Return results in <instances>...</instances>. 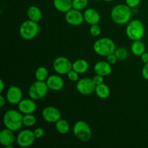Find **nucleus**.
<instances>
[{"mask_svg":"<svg viewBox=\"0 0 148 148\" xmlns=\"http://www.w3.org/2000/svg\"><path fill=\"white\" fill-rule=\"evenodd\" d=\"M132 10L126 4H119L114 6L111 11V18L117 25L127 24L131 20Z\"/></svg>","mask_w":148,"mask_h":148,"instance_id":"1","label":"nucleus"},{"mask_svg":"<svg viewBox=\"0 0 148 148\" xmlns=\"http://www.w3.org/2000/svg\"><path fill=\"white\" fill-rule=\"evenodd\" d=\"M3 124L12 131H19L23 126V114L19 110H8L3 116Z\"/></svg>","mask_w":148,"mask_h":148,"instance_id":"2","label":"nucleus"},{"mask_svg":"<svg viewBox=\"0 0 148 148\" xmlns=\"http://www.w3.org/2000/svg\"><path fill=\"white\" fill-rule=\"evenodd\" d=\"M92 48L95 53L101 56H107L114 53L116 49L114 40L107 37L101 38L95 40Z\"/></svg>","mask_w":148,"mask_h":148,"instance_id":"3","label":"nucleus"},{"mask_svg":"<svg viewBox=\"0 0 148 148\" xmlns=\"http://www.w3.org/2000/svg\"><path fill=\"white\" fill-rule=\"evenodd\" d=\"M40 30L38 23L30 20H25L20 25L19 28V33L22 38L26 40H33L38 34Z\"/></svg>","mask_w":148,"mask_h":148,"instance_id":"4","label":"nucleus"},{"mask_svg":"<svg viewBox=\"0 0 148 148\" xmlns=\"http://www.w3.org/2000/svg\"><path fill=\"white\" fill-rule=\"evenodd\" d=\"M145 32V28L144 24L140 20L134 19L130 20L127 23L126 27V34L130 40H141L144 36Z\"/></svg>","mask_w":148,"mask_h":148,"instance_id":"5","label":"nucleus"},{"mask_svg":"<svg viewBox=\"0 0 148 148\" xmlns=\"http://www.w3.org/2000/svg\"><path fill=\"white\" fill-rule=\"evenodd\" d=\"M72 132L75 137L82 143H87L92 138V130L89 124L84 121H77L74 124Z\"/></svg>","mask_w":148,"mask_h":148,"instance_id":"6","label":"nucleus"},{"mask_svg":"<svg viewBox=\"0 0 148 148\" xmlns=\"http://www.w3.org/2000/svg\"><path fill=\"white\" fill-rule=\"evenodd\" d=\"M49 90L46 81L36 80L29 87L28 95L30 98L37 101L44 98L47 95Z\"/></svg>","mask_w":148,"mask_h":148,"instance_id":"7","label":"nucleus"},{"mask_svg":"<svg viewBox=\"0 0 148 148\" xmlns=\"http://www.w3.org/2000/svg\"><path fill=\"white\" fill-rule=\"evenodd\" d=\"M53 70L59 75H67L72 69V63L67 57L58 56L53 62Z\"/></svg>","mask_w":148,"mask_h":148,"instance_id":"8","label":"nucleus"},{"mask_svg":"<svg viewBox=\"0 0 148 148\" xmlns=\"http://www.w3.org/2000/svg\"><path fill=\"white\" fill-rule=\"evenodd\" d=\"M95 84L94 83L92 78L84 77L81 78L77 81L76 85L77 90L83 95H89L93 93L95 90Z\"/></svg>","mask_w":148,"mask_h":148,"instance_id":"9","label":"nucleus"},{"mask_svg":"<svg viewBox=\"0 0 148 148\" xmlns=\"http://www.w3.org/2000/svg\"><path fill=\"white\" fill-rule=\"evenodd\" d=\"M36 137L33 131L30 130H23L17 134L16 142L21 147H30L35 143Z\"/></svg>","mask_w":148,"mask_h":148,"instance_id":"10","label":"nucleus"},{"mask_svg":"<svg viewBox=\"0 0 148 148\" xmlns=\"http://www.w3.org/2000/svg\"><path fill=\"white\" fill-rule=\"evenodd\" d=\"M6 99L10 104L17 105L23 99L21 89L16 85H10L6 93Z\"/></svg>","mask_w":148,"mask_h":148,"instance_id":"11","label":"nucleus"},{"mask_svg":"<svg viewBox=\"0 0 148 148\" xmlns=\"http://www.w3.org/2000/svg\"><path fill=\"white\" fill-rule=\"evenodd\" d=\"M42 117L46 122L56 123L61 119L62 114L56 107L47 106L42 111Z\"/></svg>","mask_w":148,"mask_h":148,"instance_id":"12","label":"nucleus"},{"mask_svg":"<svg viewBox=\"0 0 148 148\" xmlns=\"http://www.w3.org/2000/svg\"><path fill=\"white\" fill-rule=\"evenodd\" d=\"M65 20L72 26H79L85 21L84 15L81 11L73 8L65 13Z\"/></svg>","mask_w":148,"mask_h":148,"instance_id":"13","label":"nucleus"},{"mask_svg":"<svg viewBox=\"0 0 148 148\" xmlns=\"http://www.w3.org/2000/svg\"><path fill=\"white\" fill-rule=\"evenodd\" d=\"M15 137L14 132L9 129L4 128L0 132V144L6 148L12 147Z\"/></svg>","mask_w":148,"mask_h":148,"instance_id":"14","label":"nucleus"},{"mask_svg":"<svg viewBox=\"0 0 148 148\" xmlns=\"http://www.w3.org/2000/svg\"><path fill=\"white\" fill-rule=\"evenodd\" d=\"M17 106L18 110L23 114H33L37 108L35 100L30 98L22 99V101L17 104Z\"/></svg>","mask_w":148,"mask_h":148,"instance_id":"15","label":"nucleus"},{"mask_svg":"<svg viewBox=\"0 0 148 148\" xmlns=\"http://www.w3.org/2000/svg\"><path fill=\"white\" fill-rule=\"evenodd\" d=\"M46 82L49 89L53 91H60L64 87V81L58 75H52L49 76Z\"/></svg>","mask_w":148,"mask_h":148,"instance_id":"16","label":"nucleus"},{"mask_svg":"<svg viewBox=\"0 0 148 148\" xmlns=\"http://www.w3.org/2000/svg\"><path fill=\"white\" fill-rule=\"evenodd\" d=\"M83 15L84 20L90 25L98 24L100 20H101V15H100L99 12L93 8H88L85 10L83 13Z\"/></svg>","mask_w":148,"mask_h":148,"instance_id":"17","label":"nucleus"},{"mask_svg":"<svg viewBox=\"0 0 148 148\" xmlns=\"http://www.w3.org/2000/svg\"><path fill=\"white\" fill-rule=\"evenodd\" d=\"M94 71L96 75L106 77L111 75L112 72V67L111 64L108 63V62L100 61L94 65Z\"/></svg>","mask_w":148,"mask_h":148,"instance_id":"18","label":"nucleus"},{"mask_svg":"<svg viewBox=\"0 0 148 148\" xmlns=\"http://www.w3.org/2000/svg\"><path fill=\"white\" fill-rule=\"evenodd\" d=\"M53 7L57 11L66 13L72 9V0H53Z\"/></svg>","mask_w":148,"mask_h":148,"instance_id":"19","label":"nucleus"},{"mask_svg":"<svg viewBox=\"0 0 148 148\" xmlns=\"http://www.w3.org/2000/svg\"><path fill=\"white\" fill-rule=\"evenodd\" d=\"M90 64L85 59H79L72 63V69L79 74H84L89 69Z\"/></svg>","mask_w":148,"mask_h":148,"instance_id":"20","label":"nucleus"},{"mask_svg":"<svg viewBox=\"0 0 148 148\" xmlns=\"http://www.w3.org/2000/svg\"><path fill=\"white\" fill-rule=\"evenodd\" d=\"M27 16L29 20L39 23L42 18V12L39 7L31 6L27 9Z\"/></svg>","mask_w":148,"mask_h":148,"instance_id":"21","label":"nucleus"},{"mask_svg":"<svg viewBox=\"0 0 148 148\" xmlns=\"http://www.w3.org/2000/svg\"><path fill=\"white\" fill-rule=\"evenodd\" d=\"M130 49L133 54L137 56H140L144 52H145L146 47L144 42L141 40H133Z\"/></svg>","mask_w":148,"mask_h":148,"instance_id":"22","label":"nucleus"},{"mask_svg":"<svg viewBox=\"0 0 148 148\" xmlns=\"http://www.w3.org/2000/svg\"><path fill=\"white\" fill-rule=\"evenodd\" d=\"M95 92L97 96L101 99H106L109 97L111 90H110L109 87L103 82V83L96 85Z\"/></svg>","mask_w":148,"mask_h":148,"instance_id":"23","label":"nucleus"},{"mask_svg":"<svg viewBox=\"0 0 148 148\" xmlns=\"http://www.w3.org/2000/svg\"><path fill=\"white\" fill-rule=\"evenodd\" d=\"M55 128L57 132L61 134H67L70 130V126L66 120L60 119L58 121L55 123Z\"/></svg>","mask_w":148,"mask_h":148,"instance_id":"24","label":"nucleus"},{"mask_svg":"<svg viewBox=\"0 0 148 148\" xmlns=\"http://www.w3.org/2000/svg\"><path fill=\"white\" fill-rule=\"evenodd\" d=\"M36 80L46 81L49 77V72L45 66H38L35 71Z\"/></svg>","mask_w":148,"mask_h":148,"instance_id":"25","label":"nucleus"},{"mask_svg":"<svg viewBox=\"0 0 148 148\" xmlns=\"http://www.w3.org/2000/svg\"><path fill=\"white\" fill-rule=\"evenodd\" d=\"M36 117L33 114H23V125L25 127H33L36 124Z\"/></svg>","mask_w":148,"mask_h":148,"instance_id":"26","label":"nucleus"},{"mask_svg":"<svg viewBox=\"0 0 148 148\" xmlns=\"http://www.w3.org/2000/svg\"><path fill=\"white\" fill-rule=\"evenodd\" d=\"M114 53H115L116 56L118 60L119 61L126 60L129 56L128 50L124 47H119L116 49Z\"/></svg>","mask_w":148,"mask_h":148,"instance_id":"27","label":"nucleus"},{"mask_svg":"<svg viewBox=\"0 0 148 148\" xmlns=\"http://www.w3.org/2000/svg\"><path fill=\"white\" fill-rule=\"evenodd\" d=\"M88 4V0H72V8L82 11Z\"/></svg>","mask_w":148,"mask_h":148,"instance_id":"28","label":"nucleus"},{"mask_svg":"<svg viewBox=\"0 0 148 148\" xmlns=\"http://www.w3.org/2000/svg\"><path fill=\"white\" fill-rule=\"evenodd\" d=\"M90 33L91 36H94V37H97V36H100L101 33V28L98 24H95L90 25Z\"/></svg>","mask_w":148,"mask_h":148,"instance_id":"29","label":"nucleus"},{"mask_svg":"<svg viewBox=\"0 0 148 148\" xmlns=\"http://www.w3.org/2000/svg\"><path fill=\"white\" fill-rule=\"evenodd\" d=\"M79 73L75 71L74 69H71L67 73V77L72 82H77L79 80Z\"/></svg>","mask_w":148,"mask_h":148,"instance_id":"30","label":"nucleus"},{"mask_svg":"<svg viewBox=\"0 0 148 148\" xmlns=\"http://www.w3.org/2000/svg\"><path fill=\"white\" fill-rule=\"evenodd\" d=\"M141 0H125V4L132 9L136 8L140 4Z\"/></svg>","mask_w":148,"mask_h":148,"instance_id":"31","label":"nucleus"},{"mask_svg":"<svg viewBox=\"0 0 148 148\" xmlns=\"http://www.w3.org/2000/svg\"><path fill=\"white\" fill-rule=\"evenodd\" d=\"M33 132H34V134L35 136H36V139H40L41 137H43V135H44L45 134L43 129L40 128V127H38V128H36V130L33 131Z\"/></svg>","mask_w":148,"mask_h":148,"instance_id":"32","label":"nucleus"},{"mask_svg":"<svg viewBox=\"0 0 148 148\" xmlns=\"http://www.w3.org/2000/svg\"><path fill=\"white\" fill-rule=\"evenodd\" d=\"M106 61L108 63L111 64H114L116 63V62L118 61V59H117L115 53H112L106 56Z\"/></svg>","mask_w":148,"mask_h":148,"instance_id":"33","label":"nucleus"},{"mask_svg":"<svg viewBox=\"0 0 148 148\" xmlns=\"http://www.w3.org/2000/svg\"><path fill=\"white\" fill-rule=\"evenodd\" d=\"M104 77L101 76V75H95L92 78V80H93L94 83L95 84V85H100V84H102L104 82Z\"/></svg>","mask_w":148,"mask_h":148,"instance_id":"34","label":"nucleus"},{"mask_svg":"<svg viewBox=\"0 0 148 148\" xmlns=\"http://www.w3.org/2000/svg\"><path fill=\"white\" fill-rule=\"evenodd\" d=\"M142 76L145 80H148V62L145 64L142 69Z\"/></svg>","mask_w":148,"mask_h":148,"instance_id":"35","label":"nucleus"},{"mask_svg":"<svg viewBox=\"0 0 148 148\" xmlns=\"http://www.w3.org/2000/svg\"><path fill=\"white\" fill-rule=\"evenodd\" d=\"M141 58V61L144 64H146L148 62V52H144L143 54L140 56Z\"/></svg>","mask_w":148,"mask_h":148,"instance_id":"36","label":"nucleus"},{"mask_svg":"<svg viewBox=\"0 0 148 148\" xmlns=\"http://www.w3.org/2000/svg\"><path fill=\"white\" fill-rule=\"evenodd\" d=\"M6 101H7L6 98H4L2 95H0V107L1 108H3L4 106V105L6 104Z\"/></svg>","mask_w":148,"mask_h":148,"instance_id":"37","label":"nucleus"},{"mask_svg":"<svg viewBox=\"0 0 148 148\" xmlns=\"http://www.w3.org/2000/svg\"><path fill=\"white\" fill-rule=\"evenodd\" d=\"M4 89V82L2 79H0V93H2Z\"/></svg>","mask_w":148,"mask_h":148,"instance_id":"38","label":"nucleus"},{"mask_svg":"<svg viewBox=\"0 0 148 148\" xmlns=\"http://www.w3.org/2000/svg\"><path fill=\"white\" fill-rule=\"evenodd\" d=\"M103 1H106V2H110V1H114V0H103Z\"/></svg>","mask_w":148,"mask_h":148,"instance_id":"39","label":"nucleus"}]
</instances>
